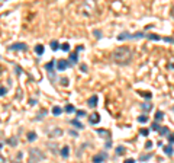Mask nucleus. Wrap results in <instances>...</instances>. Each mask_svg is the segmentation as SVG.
Returning a JSON list of instances; mask_svg holds the SVG:
<instances>
[{"instance_id": "nucleus-1", "label": "nucleus", "mask_w": 174, "mask_h": 163, "mask_svg": "<svg viewBox=\"0 0 174 163\" xmlns=\"http://www.w3.org/2000/svg\"><path fill=\"white\" fill-rule=\"evenodd\" d=\"M132 55H134V52L129 47H119V48H116L113 51L112 58L118 64H128L132 60Z\"/></svg>"}, {"instance_id": "nucleus-2", "label": "nucleus", "mask_w": 174, "mask_h": 163, "mask_svg": "<svg viewBox=\"0 0 174 163\" xmlns=\"http://www.w3.org/2000/svg\"><path fill=\"white\" fill-rule=\"evenodd\" d=\"M29 159L35 160V162H39V160H44L45 159V154H42L38 148H31L29 150Z\"/></svg>"}, {"instance_id": "nucleus-3", "label": "nucleus", "mask_w": 174, "mask_h": 163, "mask_svg": "<svg viewBox=\"0 0 174 163\" xmlns=\"http://www.w3.org/2000/svg\"><path fill=\"white\" fill-rule=\"evenodd\" d=\"M106 159H107V154L106 153H99V154L93 156V163H103Z\"/></svg>"}, {"instance_id": "nucleus-4", "label": "nucleus", "mask_w": 174, "mask_h": 163, "mask_svg": "<svg viewBox=\"0 0 174 163\" xmlns=\"http://www.w3.org/2000/svg\"><path fill=\"white\" fill-rule=\"evenodd\" d=\"M28 48V45L25 44V42H16V44H12L9 49H12V51H17V49H26Z\"/></svg>"}, {"instance_id": "nucleus-5", "label": "nucleus", "mask_w": 174, "mask_h": 163, "mask_svg": "<svg viewBox=\"0 0 174 163\" xmlns=\"http://www.w3.org/2000/svg\"><path fill=\"white\" fill-rule=\"evenodd\" d=\"M68 65H70V61H68V60H58L57 68H58V71H64Z\"/></svg>"}, {"instance_id": "nucleus-6", "label": "nucleus", "mask_w": 174, "mask_h": 163, "mask_svg": "<svg viewBox=\"0 0 174 163\" xmlns=\"http://www.w3.org/2000/svg\"><path fill=\"white\" fill-rule=\"evenodd\" d=\"M97 100H99L97 95H93V96H90V98L87 99V105H89L90 108H96V105H97Z\"/></svg>"}, {"instance_id": "nucleus-7", "label": "nucleus", "mask_w": 174, "mask_h": 163, "mask_svg": "<svg viewBox=\"0 0 174 163\" xmlns=\"http://www.w3.org/2000/svg\"><path fill=\"white\" fill-rule=\"evenodd\" d=\"M99 121H100V115L97 114V112H93V114L89 116V122L90 124H97Z\"/></svg>"}, {"instance_id": "nucleus-8", "label": "nucleus", "mask_w": 174, "mask_h": 163, "mask_svg": "<svg viewBox=\"0 0 174 163\" xmlns=\"http://www.w3.org/2000/svg\"><path fill=\"white\" fill-rule=\"evenodd\" d=\"M128 38H132V35L129 32H122L118 35V41H125V39H128Z\"/></svg>"}, {"instance_id": "nucleus-9", "label": "nucleus", "mask_w": 174, "mask_h": 163, "mask_svg": "<svg viewBox=\"0 0 174 163\" xmlns=\"http://www.w3.org/2000/svg\"><path fill=\"white\" fill-rule=\"evenodd\" d=\"M60 154H61L63 157H65V159H67V157H68V154H70V147H68V146H64L63 148L60 150Z\"/></svg>"}, {"instance_id": "nucleus-10", "label": "nucleus", "mask_w": 174, "mask_h": 163, "mask_svg": "<svg viewBox=\"0 0 174 163\" xmlns=\"http://www.w3.org/2000/svg\"><path fill=\"white\" fill-rule=\"evenodd\" d=\"M162 150H164V153H165L167 156H171V154L174 153L173 146H171V144H168V146H164V147H162Z\"/></svg>"}, {"instance_id": "nucleus-11", "label": "nucleus", "mask_w": 174, "mask_h": 163, "mask_svg": "<svg viewBox=\"0 0 174 163\" xmlns=\"http://www.w3.org/2000/svg\"><path fill=\"white\" fill-rule=\"evenodd\" d=\"M44 51H45V48H44V45H42V44H38V45L35 47V52H36L38 55H42V54H44Z\"/></svg>"}, {"instance_id": "nucleus-12", "label": "nucleus", "mask_w": 174, "mask_h": 163, "mask_svg": "<svg viewBox=\"0 0 174 163\" xmlns=\"http://www.w3.org/2000/svg\"><path fill=\"white\" fill-rule=\"evenodd\" d=\"M49 45H51V49H52V51L60 49V44H58V41H55V39H54V41H51V42H49Z\"/></svg>"}, {"instance_id": "nucleus-13", "label": "nucleus", "mask_w": 174, "mask_h": 163, "mask_svg": "<svg viewBox=\"0 0 174 163\" xmlns=\"http://www.w3.org/2000/svg\"><path fill=\"white\" fill-rule=\"evenodd\" d=\"M26 138H28L29 141H35V140H36V132H35V131H29L28 135H26Z\"/></svg>"}, {"instance_id": "nucleus-14", "label": "nucleus", "mask_w": 174, "mask_h": 163, "mask_svg": "<svg viewBox=\"0 0 174 163\" xmlns=\"http://www.w3.org/2000/svg\"><path fill=\"white\" fill-rule=\"evenodd\" d=\"M148 39H152V41H160L161 38H160V35H157V33H148V35H145Z\"/></svg>"}, {"instance_id": "nucleus-15", "label": "nucleus", "mask_w": 174, "mask_h": 163, "mask_svg": "<svg viewBox=\"0 0 174 163\" xmlns=\"http://www.w3.org/2000/svg\"><path fill=\"white\" fill-rule=\"evenodd\" d=\"M71 124H73L74 127H77V128H80V130H81V128L84 127V125H83V124L80 122L79 119H77V118H76V119H71Z\"/></svg>"}, {"instance_id": "nucleus-16", "label": "nucleus", "mask_w": 174, "mask_h": 163, "mask_svg": "<svg viewBox=\"0 0 174 163\" xmlns=\"http://www.w3.org/2000/svg\"><path fill=\"white\" fill-rule=\"evenodd\" d=\"M70 60H71V63H77L79 61V54L77 52H71L70 54Z\"/></svg>"}, {"instance_id": "nucleus-17", "label": "nucleus", "mask_w": 174, "mask_h": 163, "mask_svg": "<svg viewBox=\"0 0 174 163\" xmlns=\"http://www.w3.org/2000/svg\"><path fill=\"white\" fill-rule=\"evenodd\" d=\"M54 65H55V61H49V63H47V64H45V68H47L48 71L51 73V71L54 70Z\"/></svg>"}, {"instance_id": "nucleus-18", "label": "nucleus", "mask_w": 174, "mask_h": 163, "mask_svg": "<svg viewBox=\"0 0 174 163\" xmlns=\"http://www.w3.org/2000/svg\"><path fill=\"white\" fill-rule=\"evenodd\" d=\"M61 112H63V108L61 106H54L52 108V114L54 115H60Z\"/></svg>"}, {"instance_id": "nucleus-19", "label": "nucleus", "mask_w": 174, "mask_h": 163, "mask_svg": "<svg viewBox=\"0 0 174 163\" xmlns=\"http://www.w3.org/2000/svg\"><path fill=\"white\" fill-rule=\"evenodd\" d=\"M123 153H125V147H123V146H118V147H116V154H118V156H122Z\"/></svg>"}, {"instance_id": "nucleus-20", "label": "nucleus", "mask_w": 174, "mask_h": 163, "mask_svg": "<svg viewBox=\"0 0 174 163\" xmlns=\"http://www.w3.org/2000/svg\"><path fill=\"white\" fill-rule=\"evenodd\" d=\"M151 157H152L151 153H149V154H142V156H139V160H141V162H147V160H149Z\"/></svg>"}, {"instance_id": "nucleus-21", "label": "nucleus", "mask_w": 174, "mask_h": 163, "mask_svg": "<svg viewBox=\"0 0 174 163\" xmlns=\"http://www.w3.org/2000/svg\"><path fill=\"white\" fill-rule=\"evenodd\" d=\"M138 122H141V124L148 122V116H147V115H139V116H138Z\"/></svg>"}, {"instance_id": "nucleus-22", "label": "nucleus", "mask_w": 174, "mask_h": 163, "mask_svg": "<svg viewBox=\"0 0 174 163\" xmlns=\"http://www.w3.org/2000/svg\"><path fill=\"white\" fill-rule=\"evenodd\" d=\"M162 116H164V112H162V111H157V112H155V121H157V122L161 121Z\"/></svg>"}, {"instance_id": "nucleus-23", "label": "nucleus", "mask_w": 174, "mask_h": 163, "mask_svg": "<svg viewBox=\"0 0 174 163\" xmlns=\"http://www.w3.org/2000/svg\"><path fill=\"white\" fill-rule=\"evenodd\" d=\"M160 134H161V135H168V134H170V130H168V127H161V130H160Z\"/></svg>"}, {"instance_id": "nucleus-24", "label": "nucleus", "mask_w": 174, "mask_h": 163, "mask_svg": "<svg viewBox=\"0 0 174 163\" xmlns=\"http://www.w3.org/2000/svg\"><path fill=\"white\" fill-rule=\"evenodd\" d=\"M151 130H154V131H158V132H160V130H161V127H160V124L157 122V121H154V122H152V125H151Z\"/></svg>"}, {"instance_id": "nucleus-25", "label": "nucleus", "mask_w": 174, "mask_h": 163, "mask_svg": "<svg viewBox=\"0 0 174 163\" xmlns=\"http://www.w3.org/2000/svg\"><path fill=\"white\" fill-rule=\"evenodd\" d=\"M141 108H142L144 111H147V112H148V111H151V109H152V105H151V103H144V105H141Z\"/></svg>"}, {"instance_id": "nucleus-26", "label": "nucleus", "mask_w": 174, "mask_h": 163, "mask_svg": "<svg viewBox=\"0 0 174 163\" xmlns=\"http://www.w3.org/2000/svg\"><path fill=\"white\" fill-rule=\"evenodd\" d=\"M65 112H68V114H71V112H74V106H73L71 103H68V105H65Z\"/></svg>"}, {"instance_id": "nucleus-27", "label": "nucleus", "mask_w": 174, "mask_h": 163, "mask_svg": "<svg viewBox=\"0 0 174 163\" xmlns=\"http://www.w3.org/2000/svg\"><path fill=\"white\" fill-rule=\"evenodd\" d=\"M96 132L97 134H100V135H109V132L106 130H103V128H99V130H96Z\"/></svg>"}, {"instance_id": "nucleus-28", "label": "nucleus", "mask_w": 174, "mask_h": 163, "mask_svg": "<svg viewBox=\"0 0 174 163\" xmlns=\"http://www.w3.org/2000/svg\"><path fill=\"white\" fill-rule=\"evenodd\" d=\"M145 36V33L144 32H135V33H132V38H144Z\"/></svg>"}, {"instance_id": "nucleus-29", "label": "nucleus", "mask_w": 174, "mask_h": 163, "mask_svg": "<svg viewBox=\"0 0 174 163\" xmlns=\"http://www.w3.org/2000/svg\"><path fill=\"white\" fill-rule=\"evenodd\" d=\"M60 48L63 49V51H70V44L65 42V44H63V45H60Z\"/></svg>"}, {"instance_id": "nucleus-30", "label": "nucleus", "mask_w": 174, "mask_h": 163, "mask_svg": "<svg viewBox=\"0 0 174 163\" xmlns=\"http://www.w3.org/2000/svg\"><path fill=\"white\" fill-rule=\"evenodd\" d=\"M63 131L60 130V128H55V131H52V132H49V135H60Z\"/></svg>"}, {"instance_id": "nucleus-31", "label": "nucleus", "mask_w": 174, "mask_h": 163, "mask_svg": "<svg viewBox=\"0 0 174 163\" xmlns=\"http://www.w3.org/2000/svg\"><path fill=\"white\" fill-rule=\"evenodd\" d=\"M139 132H141L142 135H145V137H147V135L149 134V130H148V128H141V130H139Z\"/></svg>"}, {"instance_id": "nucleus-32", "label": "nucleus", "mask_w": 174, "mask_h": 163, "mask_svg": "<svg viewBox=\"0 0 174 163\" xmlns=\"http://www.w3.org/2000/svg\"><path fill=\"white\" fill-rule=\"evenodd\" d=\"M6 92H7V89H6L4 86H0V96H4Z\"/></svg>"}, {"instance_id": "nucleus-33", "label": "nucleus", "mask_w": 174, "mask_h": 163, "mask_svg": "<svg viewBox=\"0 0 174 163\" xmlns=\"http://www.w3.org/2000/svg\"><path fill=\"white\" fill-rule=\"evenodd\" d=\"M7 143H9L10 146H16V144H17V141H16V138H9V140H7Z\"/></svg>"}, {"instance_id": "nucleus-34", "label": "nucleus", "mask_w": 174, "mask_h": 163, "mask_svg": "<svg viewBox=\"0 0 174 163\" xmlns=\"http://www.w3.org/2000/svg\"><path fill=\"white\" fill-rule=\"evenodd\" d=\"M142 96L145 99H151V96H152V95H151V92H142Z\"/></svg>"}, {"instance_id": "nucleus-35", "label": "nucleus", "mask_w": 174, "mask_h": 163, "mask_svg": "<svg viewBox=\"0 0 174 163\" xmlns=\"http://www.w3.org/2000/svg\"><path fill=\"white\" fill-rule=\"evenodd\" d=\"M93 33L96 35V38H102V31H99V29H94Z\"/></svg>"}, {"instance_id": "nucleus-36", "label": "nucleus", "mask_w": 174, "mask_h": 163, "mask_svg": "<svg viewBox=\"0 0 174 163\" xmlns=\"http://www.w3.org/2000/svg\"><path fill=\"white\" fill-rule=\"evenodd\" d=\"M167 137H168V143L173 144V143H174V134H168Z\"/></svg>"}, {"instance_id": "nucleus-37", "label": "nucleus", "mask_w": 174, "mask_h": 163, "mask_svg": "<svg viewBox=\"0 0 174 163\" xmlns=\"http://www.w3.org/2000/svg\"><path fill=\"white\" fill-rule=\"evenodd\" d=\"M61 84L67 86V84H68V79H67V77H63V79H61Z\"/></svg>"}, {"instance_id": "nucleus-38", "label": "nucleus", "mask_w": 174, "mask_h": 163, "mask_svg": "<svg viewBox=\"0 0 174 163\" xmlns=\"http://www.w3.org/2000/svg\"><path fill=\"white\" fill-rule=\"evenodd\" d=\"M83 115H86L84 111H77V112H76V116H77V118H79V116H83Z\"/></svg>"}, {"instance_id": "nucleus-39", "label": "nucleus", "mask_w": 174, "mask_h": 163, "mask_svg": "<svg viewBox=\"0 0 174 163\" xmlns=\"http://www.w3.org/2000/svg\"><path fill=\"white\" fill-rule=\"evenodd\" d=\"M16 74H17V76H19V74H20V73H22V67H19V65H16V71H15Z\"/></svg>"}, {"instance_id": "nucleus-40", "label": "nucleus", "mask_w": 174, "mask_h": 163, "mask_svg": "<svg viewBox=\"0 0 174 163\" xmlns=\"http://www.w3.org/2000/svg\"><path fill=\"white\" fill-rule=\"evenodd\" d=\"M49 80H51V82L55 80V73H54V71H51V73H49Z\"/></svg>"}, {"instance_id": "nucleus-41", "label": "nucleus", "mask_w": 174, "mask_h": 163, "mask_svg": "<svg viewBox=\"0 0 174 163\" xmlns=\"http://www.w3.org/2000/svg\"><path fill=\"white\" fill-rule=\"evenodd\" d=\"M123 163H135V159H132V157H129V159H126Z\"/></svg>"}, {"instance_id": "nucleus-42", "label": "nucleus", "mask_w": 174, "mask_h": 163, "mask_svg": "<svg viewBox=\"0 0 174 163\" xmlns=\"http://www.w3.org/2000/svg\"><path fill=\"white\" fill-rule=\"evenodd\" d=\"M151 147H152V143H151V141H147V143H145V148H151Z\"/></svg>"}, {"instance_id": "nucleus-43", "label": "nucleus", "mask_w": 174, "mask_h": 163, "mask_svg": "<svg viewBox=\"0 0 174 163\" xmlns=\"http://www.w3.org/2000/svg\"><path fill=\"white\" fill-rule=\"evenodd\" d=\"M164 41H165V42H174L173 38H164Z\"/></svg>"}, {"instance_id": "nucleus-44", "label": "nucleus", "mask_w": 174, "mask_h": 163, "mask_svg": "<svg viewBox=\"0 0 174 163\" xmlns=\"http://www.w3.org/2000/svg\"><path fill=\"white\" fill-rule=\"evenodd\" d=\"M83 49H84V47H83V45H79V47L76 48V52H77V51H83Z\"/></svg>"}, {"instance_id": "nucleus-45", "label": "nucleus", "mask_w": 174, "mask_h": 163, "mask_svg": "<svg viewBox=\"0 0 174 163\" xmlns=\"http://www.w3.org/2000/svg\"><path fill=\"white\" fill-rule=\"evenodd\" d=\"M70 134H71V135H73V137H77V135H79V134H77V132H76V131H70Z\"/></svg>"}, {"instance_id": "nucleus-46", "label": "nucleus", "mask_w": 174, "mask_h": 163, "mask_svg": "<svg viewBox=\"0 0 174 163\" xmlns=\"http://www.w3.org/2000/svg\"><path fill=\"white\" fill-rule=\"evenodd\" d=\"M81 70H83V71H87V65H86V64H81Z\"/></svg>"}, {"instance_id": "nucleus-47", "label": "nucleus", "mask_w": 174, "mask_h": 163, "mask_svg": "<svg viewBox=\"0 0 174 163\" xmlns=\"http://www.w3.org/2000/svg\"><path fill=\"white\" fill-rule=\"evenodd\" d=\"M29 103H31V105H35V103H36V100H35V99H31V100H29Z\"/></svg>"}, {"instance_id": "nucleus-48", "label": "nucleus", "mask_w": 174, "mask_h": 163, "mask_svg": "<svg viewBox=\"0 0 174 163\" xmlns=\"http://www.w3.org/2000/svg\"><path fill=\"white\" fill-rule=\"evenodd\" d=\"M106 147H112V141H107V143H106Z\"/></svg>"}, {"instance_id": "nucleus-49", "label": "nucleus", "mask_w": 174, "mask_h": 163, "mask_svg": "<svg viewBox=\"0 0 174 163\" xmlns=\"http://www.w3.org/2000/svg\"><path fill=\"white\" fill-rule=\"evenodd\" d=\"M0 163H4V157H1V156H0Z\"/></svg>"}, {"instance_id": "nucleus-50", "label": "nucleus", "mask_w": 174, "mask_h": 163, "mask_svg": "<svg viewBox=\"0 0 174 163\" xmlns=\"http://www.w3.org/2000/svg\"><path fill=\"white\" fill-rule=\"evenodd\" d=\"M29 163H38V162H35V160H32V159H29Z\"/></svg>"}, {"instance_id": "nucleus-51", "label": "nucleus", "mask_w": 174, "mask_h": 163, "mask_svg": "<svg viewBox=\"0 0 174 163\" xmlns=\"http://www.w3.org/2000/svg\"><path fill=\"white\" fill-rule=\"evenodd\" d=\"M171 16L174 17V7H173V10H171Z\"/></svg>"}, {"instance_id": "nucleus-52", "label": "nucleus", "mask_w": 174, "mask_h": 163, "mask_svg": "<svg viewBox=\"0 0 174 163\" xmlns=\"http://www.w3.org/2000/svg\"><path fill=\"white\" fill-rule=\"evenodd\" d=\"M173 111H174V108H173Z\"/></svg>"}, {"instance_id": "nucleus-53", "label": "nucleus", "mask_w": 174, "mask_h": 163, "mask_svg": "<svg viewBox=\"0 0 174 163\" xmlns=\"http://www.w3.org/2000/svg\"><path fill=\"white\" fill-rule=\"evenodd\" d=\"M17 163H20V162H17Z\"/></svg>"}]
</instances>
